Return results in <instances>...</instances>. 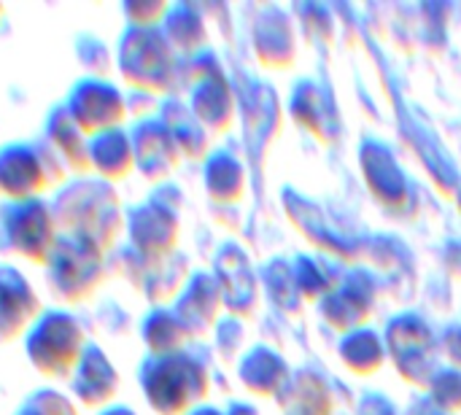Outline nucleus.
<instances>
[{
  "label": "nucleus",
  "mask_w": 461,
  "mask_h": 415,
  "mask_svg": "<svg viewBox=\"0 0 461 415\" xmlns=\"http://www.w3.org/2000/svg\"><path fill=\"white\" fill-rule=\"evenodd\" d=\"M59 235H78L113 254L127 224V211L116 186L95 178H68L49 197Z\"/></svg>",
  "instance_id": "obj_1"
},
{
  "label": "nucleus",
  "mask_w": 461,
  "mask_h": 415,
  "mask_svg": "<svg viewBox=\"0 0 461 415\" xmlns=\"http://www.w3.org/2000/svg\"><path fill=\"white\" fill-rule=\"evenodd\" d=\"M46 286L62 308H76L92 300V294L111 275V254L97 243L78 235H59L46 267Z\"/></svg>",
  "instance_id": "obj_2"
},
{
  "label": "nucleus",
  "mask_w": 461,
  "mask_h": 415,
  "mask_svg": "<svg viewBox=\"0 0 461 415\" xmlns=\"http://www.w3.org/2000/svg\"><path fill=\"white\" fill-rule=\"evenodd\" d=\"M22 340L30 367L49 381H70L89 346L81 319L68 308H43Z\"/></svg>",
  "instance_id": "obj_3"
},
{
  "label": "nucleus",
  "mask_w": 461,
  "mask_h": 415,
  "mask_svg": "<svg viewBox=\"0 0 461 415\" xmlns=\"http://www.w3.org/2000/svg\"><path fill=\"white\" fill-rule=\"evenodd\" d=\"M70 176L41 135L0 146V203L41 200Z\"/></svg>",
  "instance_id": "obj_4"
},
{
  "label": "nucleus",
  "mask_w": 461,
  "mask_h": 415,
  "mask_svg": "<svg viewBox=\"0 0 461 415\" xmlns=\"http://www.w3.org/2000/svg\"><path fill=\"white\" fill-rule=\"evenodd\" d=\"M59 227L54 221L49 197L24 203H0V254L22 259L32 267H46Z\"/></svg>",
  "instance_id": "obj_5"
},
{
  "label": "nucleus",
  "mask_w": 461,
  "mask_h": 415,
  "mask_svg": "<svg viewBox=\"0 0 461 415\" xmlns=\"http://www.w3.org/2000/svg\"><path fill=\"white\" fill-rule=\"evenodd\" d=\"M116 68L122 81L138 92H165L173 76V46L159 27H124L116 43Z\"/></svg>",
  "instance_id": "obj_6"
},
{
  "label": "nucleus",
  "mask_w": 461,
  "mask_h": 415,
  "mask_svg": "<svg viewBox=\"0 0 461 415\" xmlns=\"http://www.w3.org/2000/svg\"><path fill=\"white\" fill-rule=\"evenodd\" d=\"M138 381L146 402L159 415H181L203 389V375L197 365L181 354L149 356L140 365Z\"/></svg>",
  "instance_id": "obj_7"
},
{
  "label": "nucleus",
  "mask_w": 461,
  "mask_h": 415,
  "mask_svg": "<svg viewBox=\"0 0 461 415\" xmlns=\"http://www.w3.org/2000/svg\"><path fill=\"white\" fill-rule=\"evenodd\" d=\"M62 105L86 138L124 127L127 122V95L111 78L81 76L68 89Z\"/></svg>",
  "instance_id": "obj_8"
},
{
  "label": "nucleus",
  "mask_w": 461,
  "mask_h": 415,
  "mask_svg": "<svg viewBox=\"0 0 461 415\" xmlns=\"http://www.w3.org/2000/svg\"><path fill=\"white\" fill-rule=\"evenodd\" d=\"M43 313L32 281L11 262H0V346L16 343Z\"/></svg>",
  "instance_id": "obj_9"
},
{
  "label": "nucleus",
  "mask_w": 461,
  "mask_h": 415,
  "mask_svg": "<svg viewBox=\"0 0 461 415\" xmlns=\"http://www.w3.org/2000/svg\"><path fill=\"white\" fill-rule=\"evenodd\" d=\"M119 386H122V378H119L113 359L97 343H89L81 362L76 365V370L70 375L73 402L84 410L100 413L103 408L113 405Z\"/></svg>",
  "instance_id": "obj_10"
},
{
  "label": "nucleus",
  "mask_w": 461,
  "mask_h": 415,
  "mask_svg": "<svg viewBox=\"0 0 461 415\" xmlns=\"http://www.w3.org/2000/svg\"><path fill=\"white\" fill-rule=\"evenodd\" d=\"M127 246L146 259H165L176 243V219L157 200L127 208Z\"/></svg>",
  "instance_id": "obj_11"
},
{
  "label": "nucleus",
  "mask_w": 461,
  "mask_h": 415,
  "mask_svg": "<svg viewBox=\"0 0 461 415\" xmlns=\"http://www.w3.org/2000/svg\"><path fill=\"white\" fill-rule=\"evenodd\" d=\"M38 135L46 140V146L54 151V157L59 159V165L65 167V173L70 178L92 176V170H89V138L78 130V124L70 119V113L65 111L62 103L49 108Z\"/></svg>",
  "instance_id": "obj_12"
},
{
  "label": "nucleus",
  "mask_w": 461,
  "mask_h": 415,
  "mask_svg": "<svg viewBox=\"0 0 461 415\" xmlns=\"http://www.w3.org/2000/svg\"><path fill=\"white\" fill-rule=\"evenodd\" d=\"M132 149H135V167L143 178L157 181L167 176L178 159V143L162 119H138L130 130Z\"/></svg>",
  "instance_id": "obj_13"
},
{
  "label": "nucleus",
  "mask_w": 461,
  "mask_h": 415,
  "mask_svg": "<svg viewBox=\"0 0 461 415\" xmlns=\"http://www.w3.org/2000/svg\"><path fill=\"white\" fill-rule=\"evenodd\" d=\"M89 170L95 178L116 186L127 181L135 167V149L127 127L105 130L95 138H89Z\"/></svg>",
  "instance_id": "obj_14"
},
{
  "label": "nucleus",
  "mask_w": 461,
  "mask_h": 415,
  "mask_svg": "<svg viewBox=\"0 0 461 415\" xmlns=\"http://www.w3.org/2000/svg\"><path fill=\"white\" fill-rule=\"evenodd\" d=\"M140 340L149 348L151 356H173L181 348L184 340V324L173 311L154 308L140 321Z\"/></svg>",
  "instance_id": "obj_15"
},
{
  "label": "nucleus",
  "mask_w": 461,
  "mask_h": 415,
  "mask_svg": "<svg viewBox=\"0 0 461 415\" xmlns=\"http://www.w3.org/2000/svg\"><path fill=\"white\" fill-rule=\"evenodd\" d=\"M73 54L78 65L86 70V76L108 78L111 68H116V51L95 32H78L73 43Z\"/></svg>",
  "instance_id": "obj_16"
},
{
  "label": "nucleus",
  "mask_w": 461,
  "mask_h": 415,
  "mask_svg": "<svg viewBox=\"0 0 461 415\" xmlns=\"http://www.w3.org/2000/svg\"><path fill=\"white\" fill-rule=\"evenodd\" d=\"M14 415H81L78 405L73 402V397L62 394L59 389L43 386L30 392L22 405L14 410Z\"/></svg>",
  "instance_id": "obj_17"
},
{
  "label": "nucleus",
  "mask_w": 461,
  "mask_h": 415,
  "mask_svg": "<svg viewBox=\"0 0 461 415\" xmlns=\"http://www.w3.org/2000/svg\"><path fill=\"white\" fill-rule=\"evenodd\" d=\"M122 14L127 19V27H140V30H149V27H159L167 8L157 0H124L122 3Z\"/></svg>",
  "instance_id": "obj_18"
},
{
  "label": "nucleus",
  "mask_w": 461,
  "mask_h": 415,
  "mask_svg": "<svg viewBox=\"0 0 461 415\" xmlns=\"http://www.w3.org/2000/svg\"><path fill=\"white\" fill-rule=\"evenodd\" d=\"M97 415H138V413H135L132 408H127V405H116V402H113V405L103 408Z\"/></svg>",
  "instance_id": "obj_19"
},
{
  "label": "nucleus",
  "mask_w": 461,
  "mask_h": 415,
  "mask_svg": "<svg viewBox=\"0 0 461 415\" xmlns=\"http://www.w3.org/2000/svg\"><path fill=\"white\" fill-rule=\"evenodd\" d=\"M3 14H5V8H3V3H0V19H3Z\"/></svg>",
  "instance_id": "obj_20"
},
{
  "label": "nucleus",
  "mask_w": 461,
  "mask_h": 415,
  "mask_svg": "<svg viewBox=\"0 0 461 415\" xmlns=\"http://www.w3.org/2000/svg\"><path fill=\"white\" fill-rule=\"evenodd\" d=\"M194 415H213V413H208V410H203V413H194Z\"/></svg>",
  "instance_id": "obj_21"
}]
</instances>
